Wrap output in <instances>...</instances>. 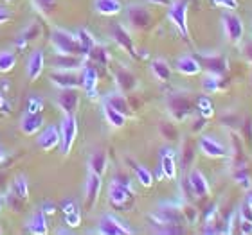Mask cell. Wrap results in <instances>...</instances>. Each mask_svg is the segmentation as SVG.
Here are the masks:
<instances>
[{"instance_id":"cell-34","label":"cell","mask_w":252,"mask_h":235,"mask_svg":"<svg viewBox=\"0 0 252 235\" xmlns=\"http://www.w3.org/2000/svg\"><path fill=\"white\" fill-rule=\"evenodd\" d=\"M11 190L15 194V198L22 199V201H27V199H29V182H27V178L24 176V174H20V176L13 182Z\"/></svg>"},{"instance_id":"cell-39","label":"cell","mask_w":252,"mask_h":235,"mask_svg":"<svg viewBox=\"0 0 252 235\" xmlns=\"http://www.w3.org/2000/svg\"><path fill=\"white\" fill-rule=\"evenodd\" d=\"M180 209H182V214H184V221H188V223L194 225V223H196V219H198V212H196V209H194L193 205L186 203L184 207H180Z\"/></svg>"},{"instance_id":"cell-30","label":"cell","mask_w":252,"mask_h":235,"mask_svg":"<svg viewBox=\"0 0 252 235\" xmlns=\"http://www.w3.org/2000/svg\"><path fill=\"white\" fill-rule=\"evenodd\" d=\"M106 169H108V157L105 151H95L92 153V157L89 158V171L105 176Z\"/></svg>"},{"instance_id":"cell-37","label":"cell","mask_w":252,"mask_h":235,"mask_svg":"<svg viewBox=\"0 0 252 235\" xmlns=\"http://www.w3.org/2000/svg\"><path fill=\"white\" fill-rule=\"evenodd\" d=\"M42 110H43V99L38 97V95H31L27 99L26 113H42Z\"/></svg>"},{"instance_id":"cell-36","label":"cell","mask_w":252,"mask_h":235,"mask_svg":"<svg viewBox=\"0 0 252 235\" xmlns=\"http://www.w3.org/2000/svg\"><path fill=\"white\" fill-rule=\"evenodd\" d=\"M16 67V56L11 51H0V74H9Z\"/></svg>"},{"instance_id":"cell-2","label":"cell","mask_w":252,"mask_h":235,"mask_svg":"<svg viewBox=\"0 0 252 235\" xmlns=\"http://www.w3.org/2000/svg\"><path fill=\"white\" fill-rule=\"evenodd\" d=\"M166 108H168L171 119L177 122H184L186 119L193 115L194 108H196V101L188 92H173L166 99Z\"/></svg>"},{"instance_id":"cell-51","label":"cell","mask_w":252,"mask_h":235,"mask_svg":"<svg viewBox=\"0 0 252 235\" xmlns=\"http://www.w3.org/2000/svg\"><path fill=\"white\" fill-rule=\"evenodd\" d=\"M4 2H7V4H9V2H15V0H4Z\"/></svg>"},{"instance_id":"cell-44","label":"cell","mask_w":252,"mask_h":235,"mask_svg":"<svg viewBox=\"0 0 252 235\" xmlns=\"http://www.w3.org/2000/svg\"><path fill=\"white\" fill-rule=\"evenodd\" d=\"M243 56H245V59L252 65V40L245 43V47H243Z\"/></svg>"},{"instance_id":"cell-20","label":"cell","mask_w":252,"mask_h":235,"mask_svg":"<svg viewBox=\"0 0 252 235\" xmlns=\"http://www.w3.org/2000/svg\"><path fill=\"white\" fill-rule=\"evenodd\" d=\"M62 212H63L65 226H68L70 230L81 226V210H79V205L76 203L74 199H67V201H63Z\"/></svg>"},{"instance_id":"cell-9","label":"cell","mask_w":252,"mask_h":235,"mask_svg":"<svg viewBox=\"0 0 252 235\" xmlns=\"http://www.w3.org/2000/svg\"><path fill=\"white\" fill-rule=\"evenodd\" d=\"M97 234L103 235H128L133 234L130 226L126 225L125 221L116 217L114 214H105L101 215L99 223H97Z\"/></svg>"},{"instance_id":"cell-40","label":"cell","mask_w":252,"mask_h":235,"mask_svg":"<svg viewBox=\"0 0 252 235\" xmlns=\"http://www.w3.org/2000/svg\"><path fill=\"white\" fill-rule=\"evenodd\" d=\"M216 7H220V9H225V11H236L240 7V2L238 0H211Z\"/></svg>"},{"instance_id":"cell-13","label":"cell","mask_w":252,"mask_h":235,"mask_svg":"<svg viewBox=\"0 0 252 235\" xmlns=\"http://www.w3.org/2000/svg\"><path fill=\"white\" fill-rule=\"evenodd\" d=\"M49 79H51V83H53L54 86H58L60 90L79 88V86H81V76L78 74V70H60V68H56L54 72H51Z\"/></svg>"},{"instance_id":"cell-1","label":"cell","mask_w":252,"mask_h":235,"mask_svg":"<svg viewBox=\"0 0 252 235\" xmlns=\"http://www.w3.org/2000/svg\"><path fill=\"white\" fill-rule=\"evenodd\" d=\"M133 196H135V192H133L130 178L123 176V174H116L112 178L110 185H108V201L112 207L121 210L130 209Z\"/></svg>"},{"instance_id":"cell-19","label":"cell","mask_w":252,"mask_h":235,"mask_svg":"<svg viewBox=\"0 0 252 235\" xmlns=\"http://www.w3.org/2000/svg\"><path fill=\"white\" fill-rule=\"evenodd\" d=\"M112 38H114V42H116L123 51H126V52L130 54L131 58H137V49H135V45H133V40H131L130 32L126 31L121 24L112 26Z\"/></svg>"},{"instance_id":"cell-42","label":"cell","mask_w":252,"mask_h":235,"mask_svg":"<svg viewBox=\"0 0 252 235\" xmlns=\"http://www.w3.org/2000/svg\"><path fill=\"white\" fill-rule=\"evenodd\" d=\"M240 232L245 235H252V221L240 217Z\"/></svg>"},{"instance_id":"cell-50","label":"cell","mask_w":252,"mask_h":235,"mask_svg":"<svg viewBox=\"0 0 252 235\" xmlns=\"http://www.w3.org/2000/svg\"><path fill=\"white\" fill-rule=\"evenodd\" d=\"M0 212H2V199H0Z\"/></svg>"},{"instance_id":"cell-26","label":"cell","mask_w":252,"mask_h":235,"mask_svg":"<svg viewBox=\"0 0 252 235\" xmlns=\"http://www.w3.org/2000/svg\"><path fill=\"white\" fill-rule=\"evenodd\" d=\"M101 110H103V117H105L106 124L110 126V128L121 130V128L126 126L128 115H125V113H121V111H117L116 108H112V106L106 104V103H101Z\"/></svg>"},{"instance_id":"cell-47","label":"cell","mask_w":252,"mask_h":235,"mask_svg":"<svg viewBox=\"0 0 252 235\" xmlns=\"http://www.w3.org/2000/svg\"><path fill=\"white\" fill-rule=\"evenodd\" d=\"M245 205H247L249 209L252 210V192H249V196H247V201H245Z\"/></svg>"},{"instance_id":"cell-4","label":"cell","mask_w":252,"mask_h":235,"mask_svg":"<svg viewBox=\"0 0 252 235\" xmlns=\"http://www.w3.org/2000/svg\"><path fill=\"white\" fill-rule=\"evenodd\" d=\"M220 22L227 42L232 43V45H240L243 42V36H245V24H243L242 18L234 11H225L221 15Z\"/></svg>"},{"instance_id":"cell-33","label":"cell","mask_w":252,"mask_h":235,"mask_svg":"<svg viewBox=\"0 0 252 235\" xmlns=\"http://www.w3.org/2000/svg\"><path fill=\"white\" fill-rule=\"evenodd\" d=\"M196 111H198L200 117H204L207 120L215 117V104H213V99H211L209 95L196 97Z\"/></svg>"},{"instance_id":"cell-24","label":"cell","mask_w":252,"mask_h":235,"mask_svg":"<svg viewBox=\"0 0 252 235\" xmlns=\"http://www.w3.org/2000/svg\"><path fill=\"white\" fill-rule=\"evenodd\" d=\"M103 103L110 104L112 108H116L117 111H121L125 115H131L130 104H128V99H126V94H123L121 90H112L103 97Z\"/></svg>"},{"instance_id":"cell-52","label":"cell","mask_w":252,"mask_h":235,"mask_svg":"<svg viewBox=\"0 0 252 235\" xmlns=\"http://www.w3.org/2000/svg\"><path fill=\"white\" fill-rule=\"evenodd\" d=\"M0 232H2V230H0Z\"/></svg>"},{"instance_id":"cell-16","label":"cell","mask_w":252,"mask_h":235,"mask_svg":"<svg viewBox=\"0 0 252 235\" xmlns=\"http://www.w3.org/2000/svg\"><path fill=\"white\" fill-rule=\"evenodd\" d=\"M126 20L130 22L131 27H135V29H146L152 24V13L142 5L131 4L126 9Z\"/></svg>"},{"instance_id":"cell-15","label":"cell","mask_w":252,"mask_h":235,"mask_svg":"<svg viewBox=\"0 0 252 235\" xmlns=\"http://www.w3.org/2000/svg\"><path fill=\"white\" fill-rule=\"evenodd\" d=\"M36 144H38V147L45 153L54 151V149L60 146V130L54 124L43 126V130L38 133Z\"/></svg>"},{"instance_id":"cell-17","label":"cell","mask_w":252,"mask_h":235,"mask_svg":"<svg viewBox=\"0 0 252 235\" xmlns=\"http://www.w3.org/2000/svg\"><path fill=\"white\" fill-rule=\"evenodd\" d=\"M175 70L182 76H188V78H194V76H198L202 74L204 67H202V63H200L198 58H194L191 54H184V56H179L177 61H175Z\"/></svg>"},{"instance_id":"cell-12","label":"cell","mask_w":252,"mask_h":235,"mask_svg":"<svg viewBox=\"0 0 252 235\" xmlns=\"http://www.w3.org/2000/svg\"><path fill=\"white\" fill-rule=\"evenodd\" d=\"M198 151L207 158H227L231 153L220 140H216L215 136L202 135L198 138Z\"/></svg>"},{"instance_id":"cell-7","label":"cell","mask_w":252,"mask_h":235,"mask_svg":"<svg viewBox=\"0 0 252 235\" xmlns=\"http://www.w3.org/2000/svg\"><path fill=\"white\" fill-rule=\"evenodd\" d=\"M78 119L74 113L63 117L62 124H60V149L63 155H68L72 151L76 138H78Z\"/></svg>"},{"instance_id":"cell-23","label":"cell","mask_w":252,"mask_h":235,"mask_svg":"<svg viewBox=\"0 0 252 235\" xmlns=\"http://www.w3.org/2000/svg\"><path fill=\"white\" fill-rule=\"evenodd\" d=\"M202 90L205 94H218V92H223L227 90V81L225 76H218V74H205L204 79H202Z\"/></svg>"},{"instance_id":"cell-21","label":"cell","mask_w":252,"mask_h":235,"mask_svg":"<svg viewBox=\"0 0 252 235\" xmlns=\"http://www.w3.org/2000/svg\"><path fill=\"white\" fill-rule=\"evenodd\" d=\"M43 67H45V56H43L42 51H34V52L29 56L27 59V67H26V74L27 79L34 83L40 79V76L43 74Z\"/></svg>"},{"instance_id":"cell-48","label":"cell","mask_w":252,"mask_h":235,"mask_svg":"<svg viewBox=\"0 0 252 235\" xmlns=\"http://www.w3.org/2000/svg\"><path fill=\"white\" fill-rule=\"evenodd\" d=\"M5 106V99H4V95H2V92H0V110Z\"/></svg>"},{"instance_id":"cell-14","label":"cell","mask_w":252,"mask_h":235,"mask_svg":"<svg viewBox=\"0 0 252 235\" xmlns=\"http://www.w3.org/2000/svg\"><path fill=\"white\" fill-rule=\"evenodd\" d=\"M101 188H103V176L89 171L87 183H85V203L87 209H94L97 199H99Z\"/></svg>"},{"instance_id":"cell-27","label":"cell","mask_w":252,"mask_h":235,"mask_svg":"<svg viewBox=\"0 0 252 235\" xmlns=\"http://www.w3.org/2000/svg\"><path fill=\"white\" fill-rule=\"evenodd\" d=\"M94 11L101 16H117L123 13L121 0H94Z\"/></svg>"},{"instance_id":"cell-22","label":"cell","mask_w":252,"mask_h":235,"mask_svg":"<svg viewBox=\"0 0 252 235\" xmlns=\"http://www.w3.org/2000/svg\"><path fill=\"white\" fill-rule=\"evenodd\" d=\"M43 124H45V120H43L42 113H26L20 120V130L24 135L34 136L43 130Z\"/></svg>"},{"instance_id":"cell-43","label":"cell","mask_w":252,"mask_h":235,"mask_svg":"<svg viewBox=\"0 0 252 235\" xmlns=\"http://www.w3.org/2000/svg\"><path fill=\"white\" fill-rule=\"evenodd\" d=\"M11 20V11L4 5H0V26H4Z\"/></svg>"},{"instance_id":"cell-6","label":"cell","mask_w":252,"mask_h":235,"mask_svg":"<svg viewBox=\"0 0 252 235\" xmlns=\"http://www.w3.org/2000/svg\"><path fill=\"white\" fill-rule=\"evenodd\" d=\"M179 176V163H177V153L171 147H162L158 155V169L157 178L158 180H168L175 182Z\"/></svg>"},{"instance_id":"cell-41","label":"cell","mask_w":252,"mask_h":235,"mask_svg":"<svg viewBox=\"0 0 252 235\" xmlns=\"http://www.w3.org/2000/svg\"><path fill=\"white\" fill-rule=\"evenodd\" d=\"M36 7H40L42 11H51L56 4V0H34Z\"/></svg>"},{"instance_id":"cell-29","label":"cell","mask_w":252,"mask_h":235,"mask_svg":"<svg viewBox=\"0 0 252 235\" xmlns=\"http://www.w3.org/2000/svg\"><path fill=\"white\" fill-rule=\"evenodd\" d=\"M150 70H152L153 78L157 79L158 83H168L169 79H171V67H169V63L162 58H155L152 63H150Z\"/></svg>"},{"instance_id":"cell-5","label":"cell","mask_w":252,"mask_h":235,"mask_svg":"<svg viewBox=\"0 0 252 235\" xmlns=\"http://www.w3.org/2000/svg\"><path fill=\"white\" fill-rule=\"evenodd\" d=\"M188 11L189 0H173L168 5V20L175 26V29L180 32V36L189 38V26H188Z\"/></svg>"},{"instance_id":"cell-8","label":"cell","mask_w":252,"mask_h":235,"mask_svg":"<svg viewBox=\"0 0 252 235\" xmlns=\"http://www.w3.org/2000/svg\"><path fill=\"white\" fill-rule=\"evenodd\" d=\"M81 88L85 90V94L90 101H97V84H99V74L95 70L92 63L85 59V65L81 67Z\"/></svg>"},{"instance_id":"cell-18","label":"cell","mask_w":252,"mask_h":235,"mask_svg":"<svg viewBox=\"0 0 252 235\" xmlns=\"http://www.w3.org/2000/svg\"><path fill=\"white\" fill-rule=\"evenodd\" d=\"M58 106L62 108V111L65 115L76 113V110L79 108V92L78 88H63L60 92L58 99H56Z\"/></svg>"},{"instance_id":"cell-35","label":"cell","mask_w":252,"mask_h":235,"mask_svg":"<svg viewBox=\"0 0 252 235\" xmlns=\"http://www.w3.org/2000/svg\"><path fill=\"white\" fill-rule=\"evenodd\" d=\"M87 61H92V63H97V65H108V61H110V54H108V51H106L103 45H95L94 49H92V52L87 56Z\"/></svg>"},{"instance_id":"cell-45","label":"cell","mask_w":252,"mask_h":235,"mask_svg":"<svg viewBox=\"0 0 252 235\" xmlns=\"http://www.w3.org/2000/svg\"><path fill=\"white\" fill-rule=\"evenodd\" d=\"M146 2L148 4H153V5H166V7H168L173 0H146Z\"/></svg>"},{"instance_id":"cell-11","label":"cell","mask_w":252,"mask_h":235,"mask_svg":"<svg viewBox=\"0 0 252 235\" xmlns=\"http://www.w3.org/2000/svg\"><path fill=\"white\" fill-rule=\"evenodd\" d=\"M186 183H188L191 194H194L196 198H209L211 196V185L209 180L200 169H191L186 178Z\"/></svg>"},{"instance_id":"cell-25","label":"cell","mask_w":252,"mask_h":235,"mask_svg":"<svg viewBox=\"0 0 252 235\" xmlns=\"http://www.w3.org/2000/svg\"><path fill=\"white\" fill-rule=\"evenodd\" d=\"M116 84L117 90H121L123 94H130V92H133L137 88V79L128 68L121 67L116 70Z\"/></svg>"},{"instance_id":"cell-31","label":"cell","mask_w":252,"mask_h":235,"mask_svg":"<svg viewBox=\"0 0 252 235\" xmlns=\"http://www.w3.org/2000/svg\"><path fill=\"white\" fill-rule=\"evenodd\" d=\"M76 36H78V42H79V45H81V52H83V58H87V56L92 52V49L97 45L94 34H92L90 31H87V29H79V31L76 32Z\"/></svg>"},{"instance_id":"cell-38","label":"cell","mask_w":252,"mask_h":235,"mask_svg":"<svg viewBox=\"0 0 252 235\" xmlns=\"http://www.w3.org/2000/svg\"><path fill=\"white\" fill-rule=\"evenodd\" d=\"M234 180L238 182V185H242L243 188H249L252 185V178L247 173L245 167H236V173H234Z\"/></svg>"},{"instance_id":"cell-49","label":"cell","mask_w":252,"mask_h":235,"mask_svg":"<svg viewBox=\"0 0 252 235\" xmlns=\"http://www.w3.org/2000/svg\"><path fill=\"white\" fill-rule=\"evenodd\" d=\"M4 158H5V153L2 151V149H0V163L4 162Z\"/></svg>"},{"instance_id":"cell-3","label":"cell","mask_w":252,"mask_h":235,"mask_svg":"<svg viewBox=\"0 0 252 235\" xmlns=\"http://www.w3.org/2000/svg\"><path fill=\"white\" fill-rule=\"evenodd\" d=\"M51 43L56 56H83L78 36L65 29H54L51 34Z\"/></svg>"},{"instance_id":"cell-46","label":"cell","mask_w":252,"mask_h":235,"mask_svg":"<svg viewBox=\"0 0 252 235\" xmlns=\"http://www.w3.org/2000/svg\"><path fill=\"white\" fill-rule=\"evenodd\" d=\"M42 210L45 212V214H54V212H56V207H54V205H51V203H45L42 207Z\"/></svg>"},{"instance_id":"cell-32","label":"cell","mask_w":252,"mask_h":235,"mask_svg":"<svg viewBox=\"0 0 252 235\" xmlns=\"http://www.w3.org/2000/svg\"><path fill=\"white\" fill-rule=\"evenodd\" d=\"M133 173H135L137 182H139L141 187H144V188L153 187L155 178H153V173L148 167H144V165H141V163H133Z\"/></svg>"},{"instance_id":"cell-28","label":"cell","mask_w":252,"mask_h":235,"mask_svg":"<svg viewBox=\"0 0 252 235\" xmlns=\"http://www.w3.org/2000/svg\"><path fill=\"white\" fill-rule=\"evenodd\" d=\"M27 228L34 235H45L49 234V223H47V214L43 210H36L31 215V219L27 221Z\"/></svg>"},{"instance_id":"cell-10","label":"cell","mask_w":252,"mask_h":235,"mask_svg":"<svg viewBox=\"0 0 252 235\" xmlns=\"http://www.w3.org/2000/svg\"><path fill=\"white\" fill-rule=\"evenodd\" d=\"M200 63L202 67L209 74H218V76H225L229 72V59L225 54L220 52H200Z\"/></svg>"}]
</instances>
